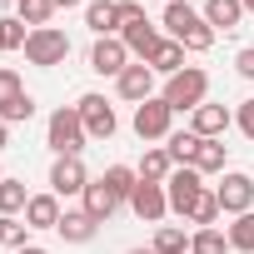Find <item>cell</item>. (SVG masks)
<instances>
[{
    "instance_id": "cell-4",
    "label": "cell",
    "mask_w": 254,
    "mask_h": 254,
    "mask_svg": "<svg viewBox=\"0 0 254 254\" xmlns=\"http://www.w3.org/2000/svg\"><path fill=\"white\" fill-rule=\"evenodd\" d=\"M65 55H70V35H65V30H55V25L30 30V40H25V60H30V65L50 70V65H65Z\"/></svg>"
},
{
    "instance_id": "cell-24",
    "label": "cell",
    "mask_w": 254,
    "mask_h": 254,
    "mask_svg": "<svg viewBox=\"0 0 254 254\" xmlns=\"http://www.w3.org/2000/svg\"><path fill=\"white\" fill-rule=\"evenodd\" d=\"M190 249V234L180 224H160L155 229V254H185Z\"/></svg>"
},
{
    "instance_id": "cell-7",
    "label": "cell",
    "mask_w": 254,
    "mask_h": 254,
    "mask_svg": "<svg viewBox=\"0 0 254 254\" xmlns=\"http://www.w3.org/2000/svg\"><path fill=\"white\" fill-rule=\"evenodd\" d=\"M214 199H219L224 214H249V209H254V180L234 170V175H224V180L214 185Z\"/></svg>"
},
{
    "instance_id": "cell-36",
    "label": "cell",
    "mask_w": 254,
    "mask_h": 254,
    "mask_svg": "<svg viewBox=\"0 0 254 254\" xmlns=\"http://www.w3.org/2000/svg\"><path fill=\"white\" fill-rule=\"evenodd\" d=\"M234 120H239V130H244V135H249V140H254V100H244V105H239V115H234Z\"/></svg>"
},
{
    "instance_id": "cell-6",
    "label": "cell",
    "mask_w": 254,
    "mask_h": 254,
    "mask_svg": "<svg viewBox=\"0 0 254 254\" xmlns=\"http://www.w3.org/2000/svg\"><path fill=\"white\" fill-rule=\"evenodd\" d=\"M80 120H85V135L90 140H110L115 130H120V120H115V105L105 100V95H80Z\"/></svg>"
},
{
    "instance_id": "cell-19",
    "label": "cell",
    "mask_w": 254,
    "mask_h": 254,
    "mask_svg": "<svg viewBox=\"0 0 254 254\" xmlns=\"http://www.w3.org/2000/svg\"><path fill=\"white\" fill-rule=\"evenodd\" d=\"M204 20L209 30H234L244 20V0H204Z\"/></svg>"
},
{
    "instance_id": "cell-31",
    "label": "cell",
    "mask_w": 254,
    "mask_h": 254,
    "mask_svg": "<svg viewBox=\"0 0 254 254\" xmlns=\"http://www.w3.org/2000/svg\"><path fill=\"white\" fill-rule=\"evenodd\" d=\"M25 219H15V214H0V244H10V249H25Z\"/></svg>"
},
{
    "instance_id": "cell-5",
    "label": "cell",
    "mask_w": 254,
    "mask_h": 254,
    "mask_svg": "<svg viewBox=\"0 0 254 254\" xmlns=\"http://www.w3.org/2000/svg\"><path fill=\"white\" fill-rule=\"evenodd\" d=\"M165 194H170V209L190 219V209H194L199 194H204V175H199L194 165H175V175L165 180Z\"/></svg>"
},
{
    "instance_id": "cell-8",
    "label": "cell",
    "mask_w": 254,
    "mask_h": 254,
    "mask_svg": "<svg viewBox=\"0 0 254 254\" xmlns=\"http://www.w3.org/2000/svg\"><path fill=\"white\" fill-rule=\"evenodd\" d=\"M170 120H175V110L155 95V100L135 105V135L140 140H170Z\"/></svg>"
},
{
    "instance_id": "cell-18",
    "label": "cell",
    "mask_w": 254,
    "mask_h": 254,
    "mask_svg": "<svg viewBox=\"0 0 254 254\" xmlns=\"http://www.w3.org/2000/svg\"><path fill=\"white\" fill-rule=\"evenodd\" d=\"M85 25L105 40V35H115L120 30V5H115V0H90V5H85Z\"/></svg>"
},
{
    "instance_id": "cell-33",
    "label": "cell",
    "mask_w": 254,
    "mask_h": 254,
    "mask_svg": "<svg viewBox=\"0 0 254 254\" xmlns=\"http://www.w3.org/2000/svg\"><path fill=\"white\" fill-rule=\"evenodd\" d=\"M35 115V100L30 95H20V100H10V105H0V120H5V125H25Z\"/></svg>"
},
{
    "instance_id": "cell-32",
    "label": "cell",
    "mask_w": 254,
    "mask_h": 254,
    "mask_svg": "<svg viewBox=\"0 0 254 254\" xmlns=\"http://www.w3.org/2000/svg\"><path fill=\"white\" fill-rule=\"evenodd\" d=\"M25 40H30V30L20 20H0V50H25Z\"/></svg>"
},
{
    "instance_id": "cell-28",
    "label": "cell",
    "mask_w": 254,
    "mask_h": 254,
    "mask_svg": "<svg viewBox=\"0 0 254 254\" xmlns=\"http://www.w3.org/2000/svg\"><path fill=\"white\" fill-rule=\"evenodd\" d=\"M229 249V234H219V229H194L190 234V254H224Z\"/></svg>"
},
{
    "instance_id": "cell-3",
    "label": "cell",
    "mask_w": 254,
    "mask_h": 254,
    "mask_svg": "<svg viewBox=\"0 0 254 254\" xmlns=\"http://www.w3.org/2000/svg\"><path fill=\"white\" fill-rule=\"evenodd\" d=\"M85 120H80V110L75 105H60L55 115H50V125H45V145L55 150V155H80L85 150Z\"/></svg>"
},
{
    "instance_id": "cell-38",
    "label": "cell",
    "mask_w": 254,
    "mask_h": 254,
    "mask_svg": "<svg viewBox=\"0 0 254 254\" xmlns=\"http://www.w3.org/2000/svg\"><path fill=\"white\" fill-rule=\"evenodd\" d=\"M5 145H10V125L0 120V150H5Z\"/></svg>"
},
{
    "instance_id": "cell-11",
    "label": "cell",
    "mask_w": 254,
    "mask_h": 254,
    "mask_svg": "<svg viewBox=\"0 0 254 254\" xmlns=\"http://www.w3.org/2000/svg\"><path fill=\"white\" fill-rule=\"evenodd\" d=\"M85 185H90V175H85L80 155H60L50 165V194H85Z\"/></svg>"
},
{
    "instance_id": "cell-41",
    "label": "cell",
    "mask_w": 254,
    "mask_h": 254,
    "mask_svg": "<svg viewBox=\"0 0 254 254\" xmlns=\"http://www.w3.org/2000/svg\"><path fill=\"white\" fill-rule=\"evenodd\" d=\"M244 15H254V0H244Z\"/></svg>"
},
{
    "instance_id": "cell-22",
    "label": "cell",
    "mask_w": 254,
    "mask_h": 254,
    "mask_svg": "<svg viewBox=\"0 0 254 254\" xmlns=\"http://www.w3.org/2000/svg\"><path fill=\"white\" fill-rule=\"evenodd\" d=\"M175 175V160H170V150H145V160H140V180H150V185H165Z\"/></svg>"
},
{
    "instance_id": "cell-37",
    "label": "cell",
    "mask_w": 254,
    "mask_h": 254,
    "mask_svg": "<svg viewBox=\"0 0 254 254\" xmlns=\"http://www.w3.org/2000/svg\"><path fill=\"white\" fill-rule=\"evenodd\" d=\"M234 70H239V75H244V80H254V45H249V50H239V55H234Z\"/></svg>"
},
{
    "instance_id": "cell-29",
    "label": "cell",
    "mask_w": 254,
    "mask_h": 254,
    "mask_svg": "<svg viewBox=\"0 0 254 254\" xmlns=\"http://www.w3.org/2000/svg\"><path fill=\"white\" fill-rule=\"evenodd\" d=\"M25 204H30V194L20 180H0V214H20Z\"/></svg>"
},
{
    "instance_id": "cell-17",
    "label": "cell",
    "mask_w": 254,
    "mask_h": 254,
    "mask_svg": "<svg viewBox=\"0 0 254 254\" xmlns=\"http://www.w3.org/2000/svg\"><path fill=\"white\" fill-rule=\"evenodd\" d=\"M55 229H60V239H65V244H90V239H95V229H100V224H95V219H90V214H85V209H65V214H60V224H55Z\"/></svg>"
},
{
    "instance_id": "cell-21",
    "label": "cell",
    "mask_w": 254,
    "mask_h": 254,
    "mask_svg": "<svg viewBox=\"0 0 254 254\" xmlns=\"http://www.w3.org/2000/svg\"><path fill=\"white\" fill-rule=\"evenodd\" d=\"M50 15H55V0H15V20L30 30H45Z\"/></svg>"
},
{
    "instance_id": "cell-30",
    "label": "cell",
    "mask_w": 254,
    "mask_h": 254,
    "mask_svg": "<svg viewBox=\"0 0 254 254\" xmlns=\"http://www.w3.org/2000/svg\"><path fill=\"white\" fill-rule=\"evenodd\" d=\"M224 209H219V199H214V190H204L199 194V204L190 209V224H199V229H214V219H219Z\"/></svg>"
},
{
    "instance_id": "cell-10",
    "label": "cell",
    "mask_w": 254,
    "mask_h": 254,
    "mask_svg": "<svg viewBox=\"0 0 254 254\" xmlns=\"http://www.w3.org/2000/svg\"><path fill=\"white\" fill-rule=\"evenodd\" d=\"M125 65H130V50H125V40L120 35H105V40H95V50H90V70L95 75H125Z\"/></svg>"
},
{
    "instance_id": "cell-14",
    "label": "cell",
    "mask_w": 254,
    "mask_h": 254,
    "mask_svg": "<svg viewBox=\"0 0 254 254\" xmlns=\"http://www.w3.org/2000/svg\"><path fill=\"white\" fill-rule=\"evenodd\" d=\"M120 204H125V199H120V194H115L105 180H90V185H85V214H90L95 224H105V219H110Z\"/></svg>"
},
{
    "instance_id": "cell-27",
    "label": "cell",
    "mask_w": 254,
    "mask_h": 254,
    "mask_svg": "<svg viewBox=\"0 0 254 254\" xmlns=\"http://www.w3.org/2000/svg\"><path fill=\"white\" fill-rule=\"evenodd\" d=\"M165 150H170V160H175V165H194L199 135H194V130H185V135H170V140H165Z\"/></svg>"
},
{
    "instance_id": "cell-13",
    "label": "cell",
    "mask_w": 254,
    "mask_h": 254,
    "mask_svg": "<svg viewBox=\"0 0 254 254\" xmlns=\"http://www.w3.org/2000/svg\"><path fill=\"white\" fill-rule=\"evenodd\" d=\"M120 40H125V50H130V55H140V65H150V55L160 50L165 35H160L150 20H135V25H125V30H120Z\"/></svg>"
},
{
    "instance_id": "cell-15",
    "label": "cell",
    "mask_w": 254,
    "mask_h": 254,
    "mask_svg": "<svg viewBox=\"0 0 254 254\" xmlns=\"http://www.w3.org/2000/svg\"><path fill=\"white\" fill-rule=\"evenodd\" d=\"M190 130H194L199 140H224V130H229V110L204 100V105L194 110V120H190Z\"/></svg>"
},
{
    "instance_id": "cell-39",
    "label": "cell",
    "mask_w": 254,
    "mask_h": 254,
    "mask_svg": "<svg viewBox=\"0 0 254 254\" xmlns=\"http://www.w3.org/2000/svg\"><path fill=\"white\" fill-rule=\"evenodd\" d=\"M15 254H45V249H40V244H25V249H15Z\"/></svg>"
},
{
    "instance_id": "cell-25",
    "label": "cell",
    "mask_w": 254,
    "mask_h": 254,
    "mask_svg": "<svg viewBox=\"0 0 254 254\" xmlns=\"http://www.w3.org/2000/svg\"><path fill=\"white\" fill-rule=\"evenodd\" d=\"M229 249L254 254V209H249V214H234V224H229Z\"/></svg>"
},
{
    "instance_id": "cell-20",
    "label": "cell",
    "mask_w": 254,
    "mask_h": 254,
    "mask_svg": "<svg viewBox=\"0 0 254 254\" xmlns=\"http://www.w3.org/2000/svg\"><path fill=\"white\" fill-rule=\"evenodd\" d=\"M150 70L165 75V80L180 75V70H185V45H180V40H160V50L150 55Z\"/></svg>"
},
{
    "instance_id": "cell-12",
    "label": "cell",
    "mask_w": 254,
    "mask_h": 254,
    "mask_svg": "<svg viewBox=\"0 0 254 254\" xmlns=\"http://www.w3.org/2000/svg\"><path fill=\"white\" fill-rule=\"evenodd\" d=\"M115 85H120V100H135V105L155 100V70L150 65H125V75Z\"/></svg>"
},
{
    "instance_id": "cell-23",
    "label": "cell",
    "mask_w": 254,
    "mask_h": 254,
    "mask_svg": "<svg viewBox=\"0 0 254 254\" xmlns=\"http://www.w3.org/2000/svg\"><path fill=\"white\" fill-rule=\"evenodd\" d=\"M194 170H199V175H219V170H224V140H199Z\"/></svg>"
},
{
    "instance_id": "cell-42",
    "label": "cell",
    "mask_w": 254,
    "mask_h": 254,
    "mask_svg": "<svg viewBox=\"0 0 254 254\" xmlns=\"http://www.w3.org/2000/svg\"><path fill=\"white\" fill-rule=\"evenodd\" d=\"M130 254H155V249H130Z\"/></svg>"
},
{
    "instance_id": "cell-40",
    "label": "cell",
    "mask_w": 254,
    "mask_h": 254,
    "mask_svg": "<svg viewBox=\"0 0 254 254\" xmlns=\"http://www.w3.org/2000/svg\"><path fill=\"white\" fill-rule=\"evenodd\" d=\"M70 5H80V0H55V10H70Z\"/></svg>"
},
{
    "instance_id": "cell-35",
    "label": "cell",
    "mask_w": 254,
    "mask_h": 254,
    "mask_svg": "<svg viewBox=\"0 0 254 254\" xmlns=\"http://www.w3.org/2000/svg\"><path fill=\"white\" fill-rule=\"evenodd\" d=\"M115 5H120V30L135 25V20H145V5H140V0H115Z\"/></svg>"
},
{
    "instance_id": "cell-16",
    "label": "cell",
    "mask_w": 254,
    "mask_h": 254,
    "mask_svg": "<svg viewBox=\"0 0 254 254\" xmlns=\"http://www.w3.org/2000/svg\"><path fill=\"white\" fill-rule=\"evenodd\" d=\"M25 224H30V229H55V224H60V194H30Z\"/></svg>"
},
{
    "instance_id": "cell-9",
    "label": "cell",
    "mask_w": 254,
    "mask_h": 254,
    "mask_svg": "<svg viewBox=\"0 0 254 254\" xmlns=\"http://www.w3.org/2000/svg\"><path fill=\"white\" fill-rule=\"evenodd\" d=\"M130 209H135L145 224H160V219L170 214V194H165V185H150V180H140V185L130 190Z\"/></svg>"
},
{
    "instance_id": "cell-34",
    "label": "cell",
    "mask_w": 254,
    "mask_h": 254,
    "mask_svg": "<svg viewBox=\"0 0 254 254\" xmlns=\"http://www.w3.org/2000/svg\"><path fill=\"white\" fill-rule=\"evenodd\" d=\"M20 95H25L20 75H15V70H0V105H10V100H20Z\"/></svg>"
},
{
    "instance_id": "cell-1",
    "label": "cell",
    "mask_w": 254,
    "mask_h": 254,
    "mask_svg": "<svg viewBox=\"0 0 254 254\" xmlns=\"http://www.w3.org/2000/svg\"><path fill=\"white\" fill-rule=\"evenodd\" d=\"M165 25H170V40H180V45L194 50V55H204V50L214 45L209 20H204L199 10H190L185 0H170V5H165Z\"/></svg>"
},
{
    "instance_id": "cell-43",
    "label": "cell",
    "mask_w": 254,
    "mask_h": 254,
    "mask_svg": "<svg viewBox=\"0 0 254 254\" xmlns=\"http://www.w3.org/2000/svg\"><path fill=\"white\" fill-rule=\"evenodd\" d=\"M0 180H5V170H0Z\"/></svg>"
},
{
    "instance_id": "cell-2",
    "label": "cell",
    "mask_w": 254,
    "mask_h": 254,
    "mask_svg": "<svg viewBox=\"0 0 254 254\" xmlns=\"http://www.w3.org/2000/svg\"><path fill=\"white\" fill-rule=\"evenodd\" d=\"M204 95H209V75H204L199 65H185L180 75L165 80V95H160V100H165L170 110H190V115H194V110L204 105Z\"/></svg>"
},
{
    "instance_id": "cell-26",
    "label": "cell",
    "mask_w": 254,
    "mask_h": 254,
    "mask_svg": "<svg viewBox=\"0 0 254 254\" xmlns=\"http://www.w3.org/2000/svg\"><path fill=\"white\" fill-rule=\"evenodd\" d=\"M100 180H105V185H110V190H115V194H120V199H125V204H130V190H135V185H140V175H135V170H130V165H110V170H105V175H100Z\"/></svg>"
}]
</instances>
